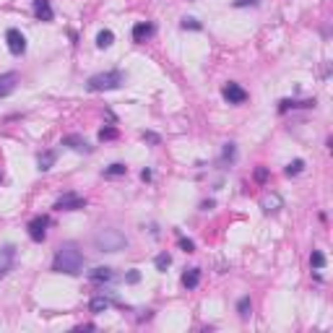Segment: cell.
I'll return each instance as SVG.
<instances>
[{"label":"cell","instance_id":"6da1fadb","mask_svg":"<svg viewBox=\"0 0 333 333\" xmlns=\"http://www.w3.org/2000/svg\"><path fill=\"white\" fill-rule=\"evenodd\" d=\"M81 268H84V253L78 250V245H73V242H63V245L57 247V253H55L52 271L75 276V274H81Z\"/></svg>","mask_w":333,"mask_h":333},{"label":"cell","instance_id":"7a4b0ae2","mask_svg":"<svg viewBox=\"0 0 333 333\" xmlns=\"http://www.w3.org/2000/svg\"><path fill=\"white\" fill-rule=\"evenodd\" d=\"M125 245H128L125 234L120 232V229H112V226H107V229H99L94 234V247L99 253H117V250H123Z\"/></svg>","mask_w":333,"mask_h":333},{"label":"cell","instance_id":"3957f363","mask_svg":"<svg viewBox=\"0 0 333 333\" xmlns=\"http://www.w3.org/2000/svg\"><path fill=\"white\" fill-rule=\"evenodd\" d=\"M125 81V75L120 70H107V73H97L89 78V92H112V89H117L120 84Z\"/></svg>","mask_w":333,"mask_h":333},{"label":"cell","instance_id":"277c9868","mask_svg":"<svg viewBox=\"0 0 333 333\" xmlns=\"http://www.w3.org/2000/svg\"><path fill=\"white\" fill-rule=\"evenodd\" d=\"M55 208L57 211H81V208H86V198H81L78 193H65L57 198Z\"/></svg>","mask_w":333,"mask_h":333},{"label":"cell","instance_id":"5b68a950","mask_svg":"<svg viewBox=\"0 0 333 333\" xmlns=\"http://www.w3.org/2000/svg\"><path fill=\"white\" fill-rule=\"evenodd\" d=\"M13 266H16V247L13 245H6V247H0V279H6Z\"/></svg>","mask_w":333,"mask_h":333},{"label":"cell","instance_id":"8992f818","mask_svg":"<svg viewBox=\"0 0 333 333\" xmlns=\"http://www.w3.org/2000/svg\"><path fill=\"white\" fill-rule=\"evenodd\" d=\"M6 42H8L11 55H24L26 52V37L19 32V29H8V32H6Z\"/></svg>","mask_w":333,"mask_h":333},{"label":"cell","instance_id":"52a82bcc","mask_svg":"<svg viewBox=\"0 0 333 333\" xmlns=\"http://www.w3.org/2000/svg\"><path fill=\"white\" fill-rule=\"evenodd\" d=\"M47 224H50V219L47 216H34L32 221H29V237H32L34 242H42L44 239V234H47Z\"/></svg>","mask_w":333,"mask_h":333},{"label":"cell","instance_id":"ba28073f","mask_svg":"<svg viewBox=\"0 0 333 333\" xmlns=\"http://www.w3.org/2000/svg\"><path fill=\"white\" fill-rule=\"evenodd\" d=\"M221 97H224L226 102H229V104H242V102H245V99H247V92H245V89H242L239 84H234V81H229V84H226V86H224V92H221Z\"/></svg>","mask_w":333,"mask_h":333},{"label":"cell","instance_id":"9c48e42d","mask_svg":"<svg viewBox=\"0 0 333 333\" xmlns=\"http://www.w3.org/2000/svg\"><path fill=\"white\" fill-rule=\"evenodd\" d=\"M261 208L266 211V214H279V211L284 208V201L279 193H266L261 198Z\"/></svg>","mask_w":333,"mask_h":333},{"label":"cell","instance_id":"30bf717a","mask_svg":"<svg viewBox=\"0 0 333 333\" xmlns=\"http://www.w3.org/2000/svg\"><path fill=\"white\" fill-rule=\"evenodd\" d=\"M16 86H19V73L16 70L0 75V97H11L16 92Z\"/></svg>","mask_w":333,"mask_h":333},{"label":"cell","instance_id":"8fae6325","mask_svg":"<svg viewBox=\"0 0 333 333\" xmlns=\"http://www.w3.org/2000/svg\"><path fill=\"white\" fill-rule=\"evenodd\" d=\"M34 16L39 21H52V6H50V0H34Z\"/></svg>","mask_w":333,"mask_h":333},{"label":"cell","instance_id":"7c38bea8","mask_svg":"<svg viewBox=\"0 0 333 333\" xmlns=\"http://www.w3.org/2000/svg\"><path fill=\"white\" fill-rule=\"evenodd\" d=\"M89 279H92L94 284H110V281H115V271L112 268H94L92 274H89Z\"/></svg>","mask_w":333,"mask_h":333},{"label":"cell","instance_id":"4fadbf2b","mask_svg":"<svg viewBox=\"0 0 333 333\" xmlns=\"http://www.w3.org/2000/svg\"><path fill=\"white\" fill-rule=\"evenodd\" d=\"M55 159H57V151H55V148H50V151H42V154H39V159H37V164H39V170H42V172H47V170H52V164H55Z\"/></svg>","mask_w":333,"mask_h":333},{"label":"cell","instance_id":"5bb4252c","mask_svg":"<svg viewBox=\"0 0 333 333\" xmlns=\"http://www.w3.org/2000/svg\"><path fill=\"white\" fill-rule=\"evenodd\" d=\"M201 284V268H190L183 274V286L185 289H195V286Z\"/></svg>","mask_w":333,"mask_h":333},{"label":"cell","instance_id":"9a60e30c","mask_svg":"<svg viewBox=\"0 0 333 333\" xmlns=\"http://www.w3.org/2000/svg\"><path fill=\"white\" fill-rule=\"evenodd\" d=\"M63 146H70L73 151H92V146H89L81 135H65L63 138Z\"/></svg>","mask_w":333,"mask_h":333},{"label":"cell","instance_id":"2e32d148","mask_svg":"<svg viewBox=\"0 0 333 333\" xmlns=\"http://www.w3.org/2000/svg\"><path fill=\"white\" fill-rule=\"evenodd\" d=\"M151 34H154V26L151 24H135L133 26V39L135 42H146Z\"/></svg>","mask_w":333,"mask_h":333},{"label":"cell","instance_id":"e0dca14e","mask_svg":"<svg viewBox=\"0 0 333 333\" xmlns=\"http://www.w3.org/2000/svg\"><path fill=\"white\" fill-rule=\"evenodd\" d=\"M110 307H112V299L104 297V294H99V297H94L92 302H89V310H92V312H104Z\"/></svg>","mask_w":333,"mask_h":333},{"label":"cell","instance_id":"ac0fdd59","mask_svg":"<svg viewBox=\"0 0 333 333\" xmlns=\"http://www.w3.org/2000/svg\"><path fill=\"white\" fill-rule=\"evenodd\" d=\"M289 107H292V110H294V107H315V99H312V102H310V99H307V102H292V99H284L279 110H281V112H286Z\"/></svg>","mask_w":333,"mask_h":333},{"label":"cell","instance_id":"d6986e66","mask_svg":"<svg viewBox=\"0 0 333 333\" xmlns=\"http://www.w3.org/2000/svg\"><path fill=\"white\" fill-rule=\"evenodd\" d=\"M112 42H115V34L110 32V29H104V32H99V34H97V44H99L102 50H104V47H110Z\"/></svg>","mask_w":333,"mask_h":333},{"label":"cell","instance_id":"ffe728a7","mask_svg":"<svg viewBox=\"0 0 333 333\" xmlns=\"http://www.w3.org/2000/svg\"><path fill=\"white\" fill-rule=\"evenodd\" d=\"M310 266H312L315 271H320V268L325 266V255H323L320 250H312V255H310Z\"/></svg>","mask_w":333,"mask_h":333},{"label":"cell","instance_id":"44dd1931","mask_svg":"<svg viewBox=\"0 0 333 333\" xmlns=\"http://www.w3.org/2000/svg\"><path fill=\"white\" fill-rule=\"evenodd\" d=\"M125 172H128L125 164H112V166L104 170V177H120V175H125Z\"/></svg>","mask_w":333,"mask_h":333},{"label":"cell","instance_id":"7402d4cb","mask_svg":"<svg viewBox=\"0 0 333 333\" xmlns=\"http://www.w3.org/2000/svg\"><path fill=\"white\" fill-rule=\"evenodd\" d=\"M250 307H253L250 297H242V299L237 302V312H239V317H247V315H250Z\"/></svg>","mask_w":333,"mask_h":333},{"label":"cell","instance_id":"603a6c76","mask_svg":"<svg viewBox=\"0 0 333 333\" xmlns=\"http://www.w3.org/2000/svg\"><path fill=\"white\" fill-rule=\"evenodd\" d=\"M115 138H117V128L107 125V128L99 130V141H115Z\"/></svg>","mask_w":333,"mask_h":333},{"label":"cell","instance_id":"cb8c5ba5","mask_svg":"<svg viewBox=\"0 0 333 333\" xmlns=\"http://www.w3.org/2000/svg\"><path fill=\"white\" fill-rule=\"evenodd\" d=\"M302 170H305V161H302V159H294L289 166H286V175H289V177H294V175H299Z\"/></svg>","mask_w":333,"mask_h":333},{"label":"cell","instance_id":"d4e9b609","mask_svg":"<svg viewBox=\"0 0 333 333\" xmlns=\"http://www.w3.org/2000/svg\"><path fill=\"white\" fill-rule=\"evenodd\" d=\"M170 263H172V258H170L166 253L156 255V268H159V271H166V268H170Z\"/></svg>","mask_w":333,"mask_h":333},{"label":"cell","instance_id":"484cf974","mask_svg":"<svg viewBox=\"0 0 333 333\" xmlns=\"http://www.w3.org/2000/svg\"><path fill=\"white\" fill-rule=\"evenodd\" d=\"M224 161H232L234 159V143H226L224 146V156H221Z\"/></svg>","mask_w":333,"mask_h":333},{"label":"cell","instance_id":"4316f807","mask_svg":"<svg viewBox=\"0 0 333 333\" xmlns=\"http://www.w3.org/2000/svg\"><path fill=\"white\" fill-rule=\"evenodd\" d=\"M266 177H268V170L266 166H258V170H255V180H258V183H266Z\"/></svg>","mask_w":333,"mask_h":333},{"label":"cell","instance_id":"83f0119b","mask_svg":"<svg viewBox=\"0 0 333 333\" xmlns=\"http://www.w3.org/2000/svg\"><path fill=\"white\" fill-rule=\"evenodd\" d=\"M183 29H201V24L195 21V19H185L183 21Z\"/></svg>","mask_w":333,"mask_h":333},{"label":"cell","instance_id":"f1b7e54d","mask_svg":"<svg viewBox=\"0 0 333 333\" xmlns=\"http://www.w3.org/2000/svg\"><path fill=\"white\" fill-rule=\"evenodd\" d=\"M258 0H234V8H245V6H255Z\"/></svg>","mask_w":333,"mask_h":333},{"label":"cell","instance_id":"f546056e","mask_svg":"<svg viewBox=\"0 0 333 333\" xmlns=\"http://www.w3.org/2000/svg\"><path fill=\"white\" fill-rule=\"evenodd\" d=\"M180 247H183L185 253H193V247H195V245H193L190 239H180Z\"/></svg>","mask_w":333,"mask_h":333},{"label":"cell","instance_id":"4dcf8cb0","mask_svg":"<svg viewBox=\"0 0 333 333\" xmlns=\"http://www.w3.org/2000/svg\"><path fill=\"white\" fill-rule=\"evenodd\" d=\"M125 279H128V284H138V279H141V274H138V271H130V274H128Z\"/></svg>","mask_w":333,"mask_h":333},{"label":"cell","instance_id":"1f68e13d","mask_svg":"<svg viewBox=\"0 0 333 333\" xmlns=\"http://www.w3.org/2000/svg\"><path fill=\"white\" fill-rule=\"evenodd\" d=\"M143 141H148V143H159V135H156V133H143Z\"/></svg>","mask_w":333,"mask_h":333},{"label":"cell","instance_id":"d6a6232c","mask_svg":"<svg viewBox=\"0 0 333 333\" xmlns=\"http://www.w3.org/2000/svg\"><path fill=\"white\" fill-rule=\"evenodd\" d=\"M0 183H3V172H0Z\"/></svg>","mask_w":333,"mask_h":333}]
</instances>
